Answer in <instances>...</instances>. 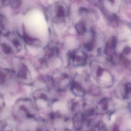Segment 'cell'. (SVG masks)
<instances>
[{
    "label": "cell",
    "instance_id": "1",
    "mask_svg": "<svg viewBox=\"0 0 131 131\" xmlns=\"http://www.w3.org/2000/svg\"><path fill=\"white\" fill-rule=\"evenodd\" d=\"M69 60L74 67H82L87 62V56L82 51L77 50L72 52L69 54Z\"/></svg>",
    "mask_w": 131,
    "mask_h": 131
},
{
    "label": "cell",
    "instance_id": "2",
    "mask_svg": "<svg viewBox=\"0 0 131 131\" xmlns=\"http://www.w3.org/2000/svg\"><path fill=\"white\" fill-rule=\"evenodd\" d=\"M54 86H58V88L60 90H65L69 84V81L68 77L66 74L63 75L56 80H53Z\"/></svg>",
    "mask_w": 131,
    "mask_h": 131
},
{
    "label": "cell",
    "instance_id": "3",
    "mask_svg": "<svg viewBox=\"0 0 131 131\" xmlns=\"http://www.w3.org/2000/svg\"><path fill=\"white\" fill-rule=\"evenodd\" d=\"M85 120V116L81 113L75 115L72 118V124L74 128L79 130L82 128Z\"/></svg>",
    "mask_w": 131,
    "mask_h": 131
},
{
    "label": "cell",
    "instance_id": "4",
    "mask_svg": "<svg viewBox=\"0 0 131 131\" xmlns=\"http://www.w3.org/2000/svg\"><path fill=\"white\" fill-rule=\"evenodd\" d=\"M71 91L75 95L82 97L85 93L84 88L81 84L77 82H73L71 85Z\"/></svg>",
    "mask_w": 131,
    "mask_h": 131
},
{
    "label": "cell",
    "instance_id": "5",
    "mask_svg": "<svg viewBox=\"0 0 131 131\" xmlns=\"http://www.w3.org/2000/svg\"><path fill=\"white\" fill-rule=\"evenodd\" d=\"M18 75L21 78L25 80H27L28 79L29 77H30L29 70L24 65H22L21 66V68L18 73Z\"/></svg>",
    "mask_w": 131,
    "mask_h": 131
},
{
    "label": "cell",
    "instance_id": "6",
    "mask_svg": "<svg viewBox=\"0 0 131 131\" xmlns=\"http://www.w3.org/2000/svg\"><path fill=\"white\" fill-rule=\"evenodd\" d=\"M75 29L78 33L80 35L85 34L86 31V27L82 22H79L75 26Z\"/></svg>",
    "mask_w": 131,
    "mask_h": 131
},
{
    "label": "cell",
    "instance_id": "7",
    "mask_svg": "<svg viewBox=\"0 0 131 131\" xmlns=\"http://www.w3.org/2000/svg\"><path fill=\"white\" fill-rule=\"evenodd\" d=\"M24 38L25 42L30 45H37L39 44L38 42V40L36 38L31 37L28 35H25L24 36Z\"/></svg>",
    "mask_w": 131,
    "mask_h": 131
},
{
    "label": "cell",
    "instance_id": "8",
    "mask_svg": "<svg viewBox=\"0 0 131 131\" xmlns=\"http://www.w3.org/2000/svg\"><path fill=\"white\" fill-rule=\"evenodd\" d=\"M56 15L59 18H63L66 16V11L64 8L61 5L57 7Z\"/></svg>",
    "mask_w": 131,
    "mask_h": 131
},
{
    "label": "cell",
    "instance_id": "9",
    "mask_svg": "<svg viewBox=\"0 0 131 131\" xmlns=\"http://www.w3.org/2000/svg\"><path fill=\"white\" fill-rule=\"evenodd\" d=\"M8 73L6 69L0 68V84H4L5 82Z\"/></svg>",
    "mask_w": 131,
    "mask_h": 131
},
{
    "label": "cell",
    "instance_id": "10",
    "mask_svg": "<svg viewBox=\"0 0 131 131\" xmlns=\"http://www.w3.org/2000/svg\"><path fill=\"white\" fill-rule=\"evenodd\" d=\"M2 48L3 52L6 54H10L12 51L11 48L10 47L5 43H3L2 44Z\"/></svg>",
    "mask_w": 131,
    "mask_h": 131
},
{
    "label": "cell",
    "instance_id": "11",
    "mask_svg": "<svg viewBox=\"0 0 131 131\" xmlns=\"http://www.w3.org/2000/svg\"><path fill=\"white\" fill-rule=\"evenodd\" d=\"M21 2V0H15L11 4V7L13 9H17L20 7Z\"/></svg>",
    "mask_w": 131,
    "mask_h": 131
},
{
    "label": "cell",
    "instance_id": "12",
    "mask_svg": "<svg viewBox=\"0 0 131 131\" xmlns=\"http://www.w3.org/2000/svg\"><path fill=\"white\" fill-rule=\"evenodd\" d=\"M14 46L17 48V49L19 50L21 48V45L20 41L18 39H14L13 40L12 42Z\"/></svg>",
    "mask_w": 131,
    "mask_h": 131
},
{
    "label": "cell",
    "instance_id": "13",
    "mask_svg": "<svg viewBox=\"0 0 131 131\" xmlns=\"http://www.w3.org/2000/svg\"><path fill=\"white\" fill-rule=\"evenodd\" d=\"M2 4L5 5H8L10 2L11 0H1Z\"/></svg>",
    "mask_w": 131,
    "mask_h": 131
}]
</instances>
